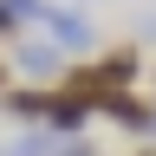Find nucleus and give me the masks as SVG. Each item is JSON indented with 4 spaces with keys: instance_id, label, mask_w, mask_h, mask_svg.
Wrapping results in <instances>:
<instances>
[{
    "instance_id": "nucleus-9",
    "label": "nucleus",
    "mask_w": 156,
    "mask_h": 156,
    "mask_svg": "<svg viewBox=\"0 0 156 156\" xmlns=\"http://www.w3.org/2000/svg\"><path fill=\"white\" fill-rule=\"evenodd\" d=\"M58 156H91V150H85V143H72V150H58Z\"/></svg>"
},
{
    "instance_id": "nucleus-6",
    "label": "nucleus",
    "mask_w": 156,
    "mask_h": 156,
    "mask_svg": "<svg viewBox=\"0 0 156 156\" xmlns=\"http://www.w3.org/2000/svg\"><path fill=\"white\" fill-rule=\"evenodd\" d=\"M7 111L20 117V124H39V117H46V91H39V85H26V91H7Z\"/></svg>"
},
{
    "instance_id": "nucleus-2",
    "label": "nucleus",
    "mask_w": 156,
    "mask_h": 156,
    "mask_svg": "<svg viewBox=\"0 0 156 156\" xmlns=\"http://www.w3.org/2000/svg\"><path fill=\"white\" fill-rule=\"evenodd\" d=\"M13 65L26 72V78H33L39 91H52L58 78H65V52H58L52 39H46V46H20V52H13Z\"/></svg>"
},
{
    "instance_id": "nucleus-3",
    "label": "nucleus",
    "mask_w": 156,
    "mask_h": 156,
    "mask_svg": "<svg viewBox=\"0 0 156 156\" xmlns=\"http://www.w3.org/2000/svg\"><path fill=\"white\" fill-rule=\"evenodd\" d=\"M91 72H98V85H104V98H111V91H130L136 78H143V58H136L130 46H117V52H104V58H98Z\"/></svg>"
},
{
    "instance_id": "nucleus-8",
    "label": "nucleus",
    "mask_w": 156,
    "mask_h": 156,
    "mask_svg": "<svg viewBox=\"0 0 156 156\" xmlns=\"http://www.w3.org/2000/svg\"><path fill=\"white\" fill-rule=\"evenodd\" d=\"M7 78H13V65H7V58H0V98H7Z\"/></svg>"
},
{
    "instance_id": "nucleus-7",
    "label": "nucleus",
    "mask_w": 156,
    "mask_h": 156,
    "mask_svg": "<svg viewBox=\"0 0 156 156\" xmlns=\"http://www.w3.org/2000/svg\"><path fill=\"white\" fill-rule=\"evenodd\" d=\"M0 156H46V136H26V143H7Z\"/></svg>"
},
{
    "instance_id": "nucleus-5",
    "label": "nucleus",
    "mask_w": 156,
    "mask_h": 156,
    "mask_svg": "<svg viewBox=\"0 0 156 156\" xmlns=\"http://www.w3.org/2000/svg\"><path fill=\"white\" fill-rule=\"evenodd\" d=\"M85 117H91V111L78 104V98H65L58 85L46 91V117H39V124H52V130H65V136H72V130H85Z\"/></svg>"
},
{
    "instance_id": "nucleus-1",
    "label": "nucleus",
    "mask_w": 156,
    "mask_h": 156,
    "mask_svg": "<svg viewBox=\"0 0 156 156\" xmlns=\"http://www.w3.org/2000/svg\"><path fill=\"white\" fill-rule=\"evenodd\" d=\"M33 26H46V33H52V46H72V52H85V46H91V26H85V13H72V7H52V0H39Z\"/></svg>"
},
{
    "instance_id": "nucleus-4",
    "label": "nucleus",
    "mask_w": 156,
    "mask_h": 156,
    "mask_svg": "<svg viewBox=\"0 0 156 156\" xmlns=\"http://www.w3.org/2000/svg\"><path fill=\"white\" fill-rule=\"evenodd\" d=\"M104 111H111L124 130H150V124H156V104H150V98H136V91H111Z\"/></svg>"
}]
</instances>
